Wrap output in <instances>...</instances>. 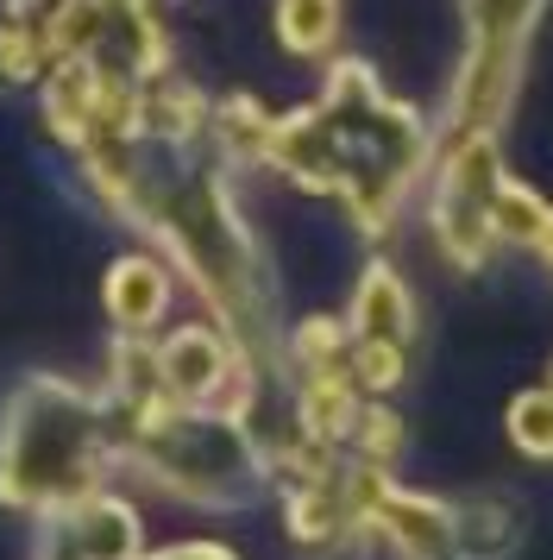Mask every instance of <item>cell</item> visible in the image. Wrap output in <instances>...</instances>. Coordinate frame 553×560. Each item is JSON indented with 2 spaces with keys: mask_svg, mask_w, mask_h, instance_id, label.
I'll return each instance as SVG.
<instances>
[{
  "mask_svg": "<svg viewBox=\"0 0 553 560\" xmlns=\"http://www.w3.org/2000/svg\"><path fill=\"white\" fill-rule=\"evenodd\" d=\"M50 57H45V38H38V26L25 20V13H13V20H0V77L7 82H25L38 77Z\"/></svg>",
  "mask_w": 553,
  "mask_h": 560,
  "instance_id": "9c48e42d",
  "label": "cell"
},
{
  "mask_svg": "<svg viewBox=\"0 0 553 560\" xmlns=\"http://www.w3.org/2000/svg\"><path fill=\"white\" fill-rule=\"evenodd\" d=\"M120 459L145 485H157V491H170L196 510H239L264 479V466H258V454H251V441L239 434L233 416L183 404L126 434Z\"/></svg>",
  "mask_w": 553,
  "mask_h": 560,
  "instance_id": "7a4b0ae2",
  "label": "cell"
},
{
  "mask_svg": "<svg viewBox=\"0 0 553 560\" xmlns=\"http://www.w3.org/2000/svg\"><path fill=\"white\" fill-rule=\"evenodd\" d=\"M151 560H233L226 548H214V541H183V548H170V555H151Z\"/></svg>",
  "mask_w": 553,
  "mask_h": 560,
  "instance_id": "7c38bea8",
  "label": "cell"
},
{
  "mask_svg": "<svg viewBox=\"0 0 553 560\" xmlns=\"http://www.w3.org/2000/svg\"><path fill=\"white\" fill-rule=\"evenodd\" d=\"M32 560H89L82 548H75V535L63 516H45V535H38V555Z\"/></svg>",
  "mask_w": 553,
  "mask_h": 560,
  "instance_id": "8fae6325",
  "label": "cell"
},
{
  "mask_svg": "<svg viewBox=\"0 0 553 560\" xmlns=\"http://www.w3.org/2000/svg\"><path fill=\"white\" fill-rule=\"evenodd\" d=\"M534 246H548V265H553V214H548V228H541V240Z\"/></svg>",
  "mask_w": 553,
  "mask_h": 560,
  "instance_id": "4fadbf2b",
  "label": "cell"
},
{
  "mask_svg": "<svg viewBox=\"0 0 553 560\" xmlns=\"http://www.w3.org/2000/svg\"><path fill=\"white\" fill-rule=\"evenodd\" d=\"M509 434L534 459H553V397H522L516 416H509Z\"/></svg>",
  "mask_w": 553,
  "mask_h": 560,
  "instance_id": "30bf717a",
  "label": "cell"
},
{
  "mask_svg": "<svg viewBox=\"0 0 553 560\" xmlns=\"http://www.w3.org/2000/svg\"><path fill=\"white\" fill-rule=\"evenodd\" d=\"M170 308V278L151 253H126L114 271H107V315L120 322V334H139L145 340Z\"/></svg>",
  "mask_w": 553,
  "mask_h": 560,
  "instance_id": "277c9868",
  "label": "cell"
},
{
  "mask_svg": "<svg viewBox=\"0 0 553 560\" xmlns=\"http://www.w3.org/2000/svg\"><path fill=\"white\" fill-rule=\"evenodd\" d=\"M534 13H541V0H466V26H472V57L459 77V127L466 132H484L491 114L509 102L516 57H522Z\"/></svg>",
  "mask_w": 553,
  "mask_h": 560,
  "instance_id": "3957f363",
  "label": "cell"
},
{
  "mask_svg": "<svg viewBox=\"0 0 553 560\" xmlns=\"http://www.w3.org/2000/svg\"><path fill=\"white\" fill-rule=\"evenodd\" d=\"M340 32V0H276V38L296 57H321Z\"/></svg>",
  "mask_w": 553,
  "mask_h": 560,
  "instance_id": "ba28073f",
  "label": "cell"
},
{
  "mask_svg": "<svg viewBox=\"0 0 553 560\" xmlns=\"http://www.w3.org/2000/svg\"><path fill=\"white\" fill-rule=\"evenodd\" d=\"M208 132H214V145H221V152H233V158H271L276 120L258 102L233 95V102H221L214 114H208Z\"/></svg>",
  "mask_w": 553,
  "mask_h": 560,
  "instance_id": "52a82bcc",
  "label": "cell"
},
{
  "mask_svg": "<svg viewBox=\"0 0 553 560\" xmlns=\"http://www.w3.org/2000/svg\"><path fill=\"white\" fill-rule=\"evenodd\" d=\"M57 516L70 523L75 548L89 560H145V529H139L132 504L107 498V491H95V498H82V504H70V510H57Z\"/></svg>",
  "mask_w": 553,
  "mask_h": 560,
  "instance_id": "5b68a950",
  "label": "cell"
},
{
  "mask_svg": "<svg viewBox=\"0 0 553 560\" xmlns=\"http://www.w3.org/2000/svg\"><path fill=\"white\" fill-rule=\"evenodd\" d=\"M352 322H358V334H377V340H402V334H409V303H402V283H397L390 265H372V271H365Z\"/></svg>",
  "mask_w": 553,
  "mask_h": 560,
  "instance_id": "8992f818",
  "label": "cell"
},
{
  "mask_svg": "<svg viewBox=\"0 0 553 560\" xmlns=\"http://www.w3.org/2000/svg\"><path fill=\"white\" fill-rule=\"evenodd\" d=\"M114 472V416L107 397H82L75 384L25 378L0 409V498L38 516L107 491Z\"/></svg>",
  "mask_w": 553,
  "mask_h": 560,
  "instance_id": "6da1fadb",
  "label": "cell"
}]
</instances>
